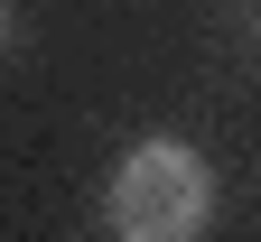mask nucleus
<instances>
[{"label":"nucleus","instance_id":"1","mask_svg":"<svg viewBox=\"0 0 261 242\" xmlns=\"http://www.w3.org/2000/svg\"><path fill=\"white\" fill-rule=\"evenodd\" d=\"M103 214L121 242H196L215 224V168L196 158L187 140H140L121 168H112V196H103Z\"/></svg>","mask_w":261,"mask_h":242}]
</instances>
